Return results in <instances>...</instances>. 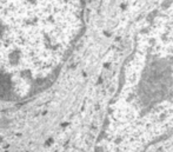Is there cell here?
Masks as SVG:
<instances>
[{"label":"cell","instance_id":"obj_2","mask_svg":"<svg viewBox=\"0 0 173 152\" xmlns=\"http://www.w3.org/2000/svg\"><path fill=\"white\" fill-rule=\"evenodd\" d=\"M84 26V0H0L1 83L25 92L57 71Z\"/></svg>","mask_w":173,"mask_h":152},{"label":"cell","instance_id":"obj_1","mask_svg":"<svg viewBox=\"0 0 173 152\" xmlns=\"http://www.w3.org/2000/svg\"><path fill=\"white\" fill-rule=\"evenodd\" d=\"M173 131V0L146 17L124 63L99 152H147Z\"/></svg>","mask_w":173,"mask_h":152}]
</instances>
